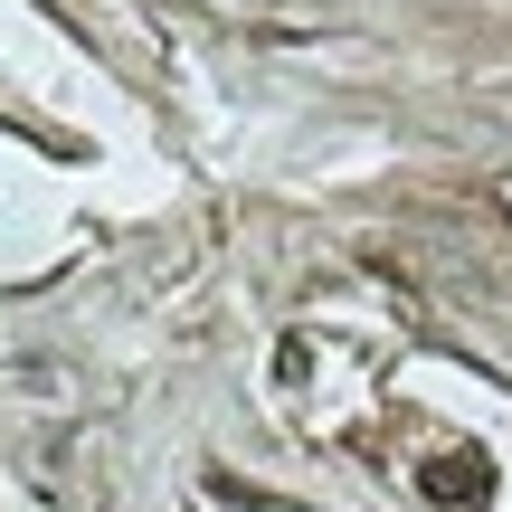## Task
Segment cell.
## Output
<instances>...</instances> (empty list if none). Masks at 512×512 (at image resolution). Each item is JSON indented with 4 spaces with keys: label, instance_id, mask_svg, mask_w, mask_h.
I'll return each instance as SVG.
<instances>
[{
    "label": "cell",
    "instance_id": "cell-1",
    "mask_svg": "<svg viewBox=\"0 0 512 512\" xmlns=\"http://www.w3.org/2000/svg\"><path fill=\"white\" fill-rule=\"evenodd\" d=\"M418 494L437 512H484L494 503V456H484V446H437V456L418 465Z\"/></svg>",
    "mask_w": 512,
    "mask_h": 512
}]
</instances>
